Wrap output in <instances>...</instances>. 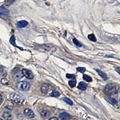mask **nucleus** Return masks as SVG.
<instances>
[{
  "instance_id": "f257e3e1",
  "label": "nucleus",
  "mask_w": 120,
  "mask_h": 120,
  "mask_svg": "<svg viewBox=\"0 0 120 120\" xmlns=\"http://www.w3.org/2000/svg\"><path fill=\"white\" fill-rule=\"evenodd\" d=\"M104 91H105L106 94H107L108 95L112 96V95H115V94H117L118 89H117V86H116L115 84L110 83V84H108L106 86L105 89H104Z\"/></svg>"
},
{
  "instance_id": "f03ea898",
  "label": "nucleus",
  "mask_w": 120,
  "mask_h": 120,
  "mask_svg": "<svg viewBox=\"0 0 120 120\" xmlns=\"http://www.w3.org/2000/svg\"><path fill=\"white\" fill-rule=\"evenodd\" d=\"M16 87L19 90L27 91L30 87V84L28 82H26V81H22V82H18L16 83Z\"/></svg>"
},
{
  "instance_id": "7ed1b4c3",
  "label": "nucleus",
  "mask_w": 120,
  "mask_h": 120,
  "mask_svg": "<svg viewBox=\"0 0 120 120\" xmlns=\"http://www.w3.org/2000/svg\"><path fill=\"white\" fill-rule=\"evenodd\" d=\"M10 98H11V100L14 103H20V102H22V98L17 93H12V94H11Z\"/></svg>"
},
{
  "instance_id": "20e7f679",
  "label": "nucleus",
  "mask_w": 120,
  "mask_h": 120,
  "mask_svg": "<svg viewBox=\"0 0 120 120\" xmlns=\"http://www.w3.org/2000/svg\"><path fill=\"white\" fill-rule=\"evenodd\" d=\"M22 74L23 76H25L26 78H27L28 79H32L34 78V75L30 70L27 69H22Z\"/></svg>"
},
{
  "instance_id": "39448f33",
  "label": "nucleus",
  "mask_w": 120,
  "mask_h": 120,
  "mask_svg": "<svg viewBox=\"0 0 120 120\" xmlns=\"http://www.w3.org/2000/svg\"><path fill=\"white\" fill-rule=\"evenodd\" d=\"M9 16V11L4 7H0V17L3 19H7Z\"/></svg>"
},
{
  "instance_id": "423d86ee",
  "label": "nucleus",
  "mask_w": 120,
  "mask_h": 120,
  "mask_svg": "<svg viewBox=\"0 0 120 120\" xmlns=\"http://www.w3.org/2000/svg\"><path fill=\"white\" fill-rule=\"evenodd\" d=\"M24 115L28 119H32V118L34 117V113L33 112L32 110L26 108V109L24 110Z\"/></svg>"
},
{
  "instance_id": "0eeeda50",
  "label": "nucleus",
  "mask_w": 120,
  "mask_h": 120,
  "mask_svg": "<svg viewBox=\"0 0 120 120\" xmlns=\"http://www.w3.org/2000/svg\"><path fill=\"white\" fill-rule=\"evenodd\" d=\"M71 116L69 114L66 113V112H63V113L59 114V119L61 120H70Z\"/></svg>"
},
{
  "instance_id": "6e6552de",
  "label": "nucleus",
  "mask_w": 120,
  "mask_h": 120,
  "mask_svg": "<svg viewBox=\"0 0 120 120\" xmlns=\"http://www.w3.org/2000/svg\"><path fill=\"white\" fill-rule=\"evenodd\" d=\"M28 25V22L25 20H22V21H19V22L17 23V26H18L19 28H23V27H26V26Z\"/></svg>"
},
{
  "instance_id": "1a4fd4ad",
  "label": "nucleus",
  "mask_w": 120,
  "mask_h": 120,
  "mask_svg": "<svg viewBox=\"0 0 120 120\" xmlns=\"http://www.w3.org/2000/svg\"><path fill=\"white\" fill-rule=\"evenodd\" d=\"M40 115H41L42 117L46 118V117H48V116H50L51 113H50V111H48V110L42 109V110H41V111H40Z\"/></svg>"
},
{
  "instance_id": "9d476101",
  "label": "nucleus",
  "mask_w": 120,
  "mask_h": 120,
  "mask_svg": "<svg viewBox=\"0 0 120 120\" xmlns=\"http://www.w3.org/2000/svg\"><path fill=\"white\" fill-rule=\"evenodd\" d=\"M3 117L5 120H11L12 119V115H11V114L8 111H5L3 115Z\"/></svg>"
},
{
  "instance_id": "9b49d317",
  "label": "nucleus",
  "mask_w": 120,
  "mask_h": 120,
  "mask_svg": "<svg viewBox=\"0 0 120 120\" xmlns=\"http://www.w3.org/2000/svg\"><path fill=\"white\" fill-rule=\"evenodd\" d=\"M48 90H49V86L46 84H43L41 86V91L42 94H47Z\"/></svg>"
},
{
  "instance_id": "f8f14e48",
  "label": "nucleus",
  "mask_w": 120,
  "mask_h": 120,
  "mask_svg": "<svg viewBox=\"0 0 120 120\" xmlns=\"http://www.w3.org/2000/svg\"><path fill=\"white\" fill-rule=\"evenodd\" d=\"M86 86H87V85H86V83L83 82H81L79 83L78 88L81 90H85L86 89Z\"/></svg>"
},
{
  "instance_id": "ddd939ff",
  "label": "nucleus",
  "mask_w": 120,
  "mask_h": 120,
  "mask_svg": "<svg viewBox=\"0 0 120 120\" xmlns=\"http://www.w3.org/2000/svg\"><path fill=\"white\" fill-rule=\"evenodd\" d=\"M23 77V75L22 74V72H20V71H19V72L17 73H15L14 75V79L15 80H19V79H21Z\"/></svg>"
},
{
  "instance_id": "4468645a",
  "label": "nucleus",
  "mask_w": 120,
  "mask_h": 120,
  "mask_svg": "<svg viewBox=\"0 0 120 120\" xmlns=\"http://www.w3.org/2000/svg\"><path fill=\"white\" fill-rule=\"evenodd\" d=\"M75 84H76V80H75V79H73L69 81V86H71V87H74L75 86Z\"/></svg>"
},
{
  "instance_id": "2eb2a0df",
  "label": "nucleus",
  "mask_w": 120,
  "mask_h": 120,
  "mask_svg": "<svg viewBox=\"0 0 120 120\" xmlns=\"http://www.w3.org/2000/svg\"><path fill=\"white\" fill-rule=\"evenodd\" d=\"M96 71H97V72L98 73V74H99V75L100 76L102 77V79H106V74L105 73H103L102 72V71H99V70H96Z\"/></svg>"
},
{
  "instance_id": "dca6fc26",
  "label": "nucleus",
  "mask_w": 120,
  "mask_h": 120,
  "mask_svg": "<svg viewBox=\"0 0 120 120\" xmlns=\"http://www.w3.org/2000/svg\"><path fill=\"white\" fill-rule=\"evenodd\" d=\"M83 79H84L86 82H91L92 81V79H91V78H90L89 75H83Z\"/></svg>"
},
{
  "instance_id": "f3484780",
  "label": "nucleus",
  "mask_w": 120,
  "mask_h": 120,
  "mask_svg": "<svg viewBox=\"0 0 120 120\" xmlns=\"http://www.w3.org/2000/svg\"><path fill=\"white\" fill-rule=\"evenodd\" d=\"M88 38L90 40V41H93V42H95L96 41V38H95V36H94V34H89L88 35Z\"/></svg>"
},
{
  "instance_id": "a211bd4d",
  "label": "nucleus",
  "mask_w": 120,
  "mask_h": 120,
  "mask_svg": "<svg viewBox=\"0 0 120 120\" xmlns=\"http://www.w3.org/2000/svg\"><path fill=\"white\" fill-rule=\"evenodd\" d=\"M1 83H2V84H3V85H7V84H8V83H9V81H8V79L3 78V79H1Z\"/></svg>"
},
{
  "instance_id": "6ab92c4d",
  "label": "nucleus",
  "mask_w": 120,
  "mask_h": 120,
  "mask_svg": "<svg viewBox=\"0 0 120 120\" xmlns=\"http://www.w3.org/2000/svg\"><path fill=\"white\" fill-rule=\"evenodd\" d=\"M60 95V93L58 92V91H54L51 93V96H53V97H59Z\"/></svg>"
},
{
  "instance_id": "aec40b11",
  "label": "nucleus",
  "mask_w": 120,
  "mask_h": 120,
  "mask_svg": "<svg viewBox=\"0 0 120 120\" xmlns=\"http://www.w3.org/2000/svg\"><path fill=\"white\" fill-rule=\"evenodd\" d=\"M63 100H64V101H65L66 102H67V103H68L69 105H72V104H73L72 101H71V99H69L68 98H66V97H65L64 98H63Z\"/></svg>"
},
{
  "instance_id": "412c9836",
  "label": "nucleus",
  "mask_w": 120,
  "mask_h": 120,
  "mask_svg": "<svg viewBox=\"0 0 120 120\" xmlns=\"http://www.w3.org/2000/svg\"><path fill=\"white\" fill-rule=\"evenodd\" d=\"M73 42H74V43H75L76 46H82V44H81L80 42H79L78 41V40L76 39V38H73Z\"/></svg>"
},
{
  "instance_id": "4be33fe9",
  "label": "nucleus",
  "mask_w": 120,
  "mask_h": 120,
  "mask_svg": "<svg viewBox=\"0 0 120 120\" xmlns=\"http://www.w3.org/2000/svg\"><path fill=\"white\" fill-rule=\"evenodd\" d=\"M77 71H79V72L83 73V72H85V71H86V69L83 68V67H78V68H77Z\"/></svg>"
},
{
  "instance_id": "5701e85b",
  "label": "nucleus",
  "mask_w": 120,
  "mask_h": 120,
  "mask_svg": "<svg viewBox=\"0 0 120 120\" xmlns=\"http://www.w3.org/2000/svg\"><path fill=\"white\" fill-rule=\"evenodd\" d=\"M10 42H11V43L12 44V45H15V36H12V37L11 38V40H10Z\"/></svg>"
},
{
  "instance_id": "b1692460",
  "label": "nucleus",
  "mask_w": 120,
  "mask_h": 120,
  "mask_svg": "<svg viewBox=\"0 0 120 120\" xmlns=\"http://www.w3.org/2000/svg\"><path fill=\"white\" fill-rule=\"evenodd\" d=\"M67 78H68V79H75V75H71V74H67Z\"/></svg>"
},
{
  "instance_id": "393cba45",
  "label": "nucleus",
  "mask_w": 120,
  "mask_h": 120,
  "mask_svg": "<svg viewBox=\"0 0 120 120\" xmlns=\"http://www.w3.org/2000/svg\"><path fill=\"white\" fill-rule=\"evenodd\" d=\"M6 108H7V109H9V110H12L13 109L12 106H6Z\"/></svg>"
},
{
  "instance_id": "a878e982",
  "label": "nucleus",
  "mask_w": 120,
  "mask_h": 120,
  "mask_svg": "<svg viewBox=\"0 0 120 120\" xmlns=\"http://www.w3.org/2000/svg\"><path fill=\"white\" fill-rule=\"evenodd\" d=\"M110 102H112V103H116L115 100V99H112V98H111V99H110Z\"/></svg>"
},
{
  "instance_id": "bb28decb",
  "label": "nucleus",
  "mask_w": 120,
  "mask_h": 120,
  "mask_svg": "<svg viewBox=\"0 0 120 120\" xmlns=\"http://www.w3.org/2000/svg\"><path fill=\"white\" fill-rule=\"evenodd\" d=\"M49 120H59V119H58L56 117H52V118H51V119H50Z\"/></svg>"
},
{
  "instance_id": "cd10ccee",
  "label": "nucleus",
  "mask_w": 120,
  "mask_h": 120,
  "mask_svg": "<svg viewBox=\"0 0 120 120\" xmlns=\"http://www.w3.org/2000/svg\"><path fill=\"white\" fill-rule=\"evenodd\" d=\"M2 102H3V97H2V95L0 94V104L2 103Z\"/></svg>"
},
{
  "instance_id": "c85d7f7f",
  "label": "nucleus",
  "mask_w": 120,
  "mask_h": 120,
  "mask_svg": "<svg viewBox=\"0 0 120 120\" xmlns=\"http://www.w3.org/2000/svg\"><path fill=\"white\" fill-rule=\"evenodd\" d=\"M116 71L119 72V67H118V68H116Z\"/></svg>"
},
{
  "instance_id": "c756f323",
  "label": "nucleus",
  "mask_w": 120,
  "mask_h": 120,
  "mask_svg": "<svg viewBox=\"0 0 120 120\" xmlns=\"http://www.w3.org/2000/svg\"><path fill=\"white\" fill-rule=\"evenodd\" d=\"M0 120H2V119H0Z\"/></svg>"
}]
</instances>
